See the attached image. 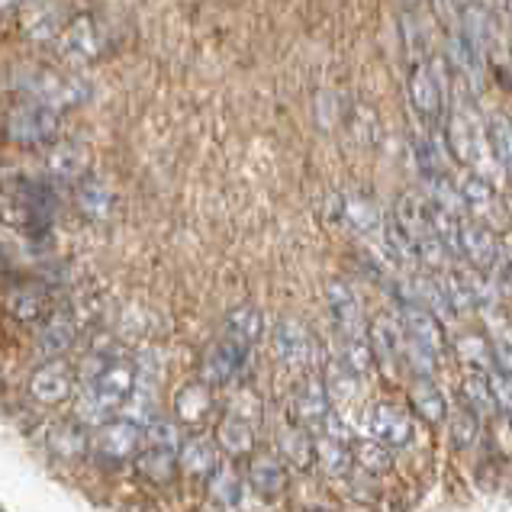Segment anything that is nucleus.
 <instances>
[{"label": "nucleus", "instance_id": "21", "mask_svg": "<svg viewBox=\"0 0 512 512\" xmlns=\"http://www.w3.org/2000/svg\"><path fill=\"white\" fill-rule=\"evenodd\" d=\"M461 403L477 422H487V419H493V413H500V409H496V400H493V390H490V377L480 368L471 371V374H464Z\"/></svg>", "mask_w": 512, "mask_h": 512}, {"label": "nucleus", "instance_id": "15", "mask_svg": "<svg viewBox=\"0 0 512 512\" xmlns=\"http://www.w3.org/2000/svg\"><path fill=\"white\" fill-rule=\"evenodd\" d=\"M409 413L419 416L422 422H429V426H442L448 419V400H445V393L435 387L432 374H419L413 380V387H409Z\"/></svg>", "mask_w": 512, "mask_h": 512}, {"label": "nucleus", "instance_id": "33", "mask_svg": "<svg viewBox=\"0 0 512 512\" xmlns=\"http://www.w3.org/2000/svg\"><path fill=\"white\" fill-rule=\"evenodd\" d=\"M413 287H416V300L426 306V310H432L442 323L455 316V310H451V303H448V294H445V284L438 281L435 274H419Z\"/></svg>", "mask_w": 512, "mask_h": 512}, {"label": "nucleus", "instance_id": "2", "mask_svg": "<svg viewBox=\"0 0 512 512\" xmlns=\"http://www.w3.org/2000/svg\"><path fill=\"white\" fill-rule=\"evenodd\" d=\"M13 87L26 100H39L52 110H71L91 100V84L78 75H65L55 68H23L13 78Z\"/></svg>", "mask_w": 512, "mask_h": 512}, {"label": "nucleus", "instance_id": "10", "mask_svg": "<svg viewBox=\"0 0 512 512\" xmlns=\"http://www.w3.org/2000/svg\"><path fill=\"white\" fill-rule=\"evenodd\" d=\"M274 355L284 368L303 371L313 364V335L300 319H281L274 329Z\"/></svg>", "mask_w": 512, "mask_h": 512}, {"label": "nucleus", "instance_id": "28", "mask_svg": "<svg viewBox=\"0 0 512 512\" xmlns=\"http://www.w3.org/2000/svg\"><path fill=\"white\" fill-rule=\"evenodd\" d=\"M261 335H265V319L255 310V306H236L229 316H226V339L239 342L245 348H252Z\"/></svg>", "mask_w": 512, "mask_h": 512}, {"label": "nucleus", "instance_id": "34", "mask_svg": "<svg viewBox=\"0 0 512 512\" xmlns=\"http://www.w3.org/2000/svg\"><path fill=\"white\" fill-rule=\"evenodd\" d=\"M65 23H68V17L62 10H55V7H39L33 17H26L23 20V33L29 36V39H36V42H42V39H55L58 33L65 29Z\"/></svg>", "mask_w": 512, "mask_h": 512}, {"label": "nucleus", "instance_id": "25", "mask_svg": "<svg viewBox=\"0 0 512 512\" xmlns=\"http://www.w3.org/2000/svg\"><path fill=\"white\" fill-rule=\"evenodd\" d=\"M49 290L42 284H23L17 290H10L7 297V306L10 313L20 319V323H39V319H46L49 313Z\"/></svg>", "mask_w": 512, "mask_h": 512}, {"label": "nucleus", "instance_id": "41", "mask_svg": "<svg viewBox=\"0 0 512 512\" xmlns=\"http://www.w3.org/2000/svg\"><path fill=\"white\" fill-rule=\"evenodd\" d=\"M506 419H509V429H512V409H509V413H506Z\"/></svg>", "mask_w": 512, "mask_h": 512}, {"label": "nucleus", "instance_id": "27", "mask_svg": "<svg viewBox=\"0 0 512 512\" xmlns=\"http://www.w3.org/2000/svg\"><path fill=\"white\" fill-rule=\"evenodd\" d=\"M174 471H178V451H165V448H149V445H145L142 455H136V474L145 477L155 487L171 484Z\"/></svg>", "mask_w": 512, "mask_h": 512}, {"label": "nucleus", "instance_id": "16", "mask_svg": "<svg viewBox=\"0 0 512 512\" xmlns=\"http://www.w3.org/2000/svg\"><path fill=\"white\" fill-rule=\"evenodd\" d=\"M403 332L409 335V339H416L426 348H432L435 355H442L445 345H448L442 319H438L432 310H426L422 303H409L403 310Z\"/></svg>", "mask_w": 512, "mask_h": 512}, {"label": "nucleus", "instance_id": "38", "mask_svg": "<svg viewBox=\"0 0 512 512\" xmlns=\"http://www.w3.org/2000/svg\"><path fill=\"white\" fill-rule=\"evenodd\" d=\"M142 445L178 451L181 448V432L168 419H152V422H145V429H142Z\"/></svg>", "mask_w": 512, "mask_h": 512}, {"label": "nucleus", "instance_id": "20", "mask_svg": "<svg viewBox=\"0 0 512 512\" xmlns=\"http://www.w3.org/2000/svg\"><path fill=\"white\" fill-rule=\"evenodd\" d=\"M342 219L351 226V232H358L364 239H377L384 232V213L371 200V197H361V194H351L342 203Z\"/></svg>", "mask_w": 512, "mask_h": 512}, {"label": "nucleus", "instance_id": "36", "mask_svg": "<svg viewBox=\"0 0 512 512\" xmlns=\"http://www.w3.org/2000/svg\"><path fill=\"white\" fill-rule=\"evenodd\" d=\"M461 197H464V207L474 210V213H490L496 207L493 187L480 178V174H467L464 184H461Z\"/></svg>", "mask_w": 512, "mask_h": 512}, {"label": "nucleus", "instance_id": "8", "mask_svg": "<svg viewBox=\"0 0 512 512\" xmlns=\"http://www.w3.org/2000/svg\"><path fill=\"white\" fill-rule=\"evenodd\" d=\"M326 306H329L332 326L339 332V339H368V319H364L361 300L345 281H329Z\"/></svg>", "mask_w": 512, "mask_h": 512}, {"label": "nucleus", "instance_id": "1", "mask_svg": "<svg viewBox=\"0 0 512 512\" xmlns=\"http://www.w3.org/2000/svg\"><path fill=\"white\" fill-rule=\"evenodd\" d=\"M58 197L49 184L39 181H17L10 190L0 194V219L10 226L26 229L33 239H46L55 223Z\"/></svg>", "mask_w": 512, "mask_h": 512}, {"label": "nucleus", "instance_id": "18", "mask_svg": "<svg viewBox=\"0 0 512 512\" xmlns=\"http://www.w3.org/2000/svg\"><path fill=\"white\" fill-rule=\"evenodd\" d=\"M487 133H480V123L471 116V110H458L451 116L448 123V142H451V152H455L458 162L464 165H474L480 158V139Z\"/></svg>", "mask_w": 512, "mask_h": 512}, {"label": "nucleus", "instance_id": "3", "mask_svg": "<svg viewBox=\"0 0 512 512\" xmlns=\"http://www.w3.org/2000/svg\"><path fill=\"white\" fill-rule=\"evenodd\" d=\"M58 110L39 104V100H26V104L13 107L7 123H4V136L13 145H23V149H39V145H49L58 139Z\"/></svg>", "mask_w": 512, "mask_h": 512}, {"label": "nucleus", "instance_id": "39", "mask_svg": "<svg viewBox=\"0 0 512 512\" xmlns=\"http://www.w3.org/2000/svg\"><path fill=\"white\" fill-rule=\"evenodd\" d=\"M487 377H490V390H493L496 409H500V413H509V409H512V371L493 368Z\"/></svg>", "mask_w": 512, "mask_h": 512}, {"label": "nucleus", "instance_id": "31", "mask_svg": "<svg viewBox=\"0 0 512 512\" xmlns=\"http://www.w3.org/2000/svg\"><path fill=\"white\" fill-rule=\"evenodd\" d=\"M46 168L55 181H78L84 174V152L75 142H58V145H52Z\"/></svg>", "mask_w": 512, "mask_h": 512}, {"label": "nucleus", "instance_id": "19", "mask_svg": "<svg viewBox=\"0 0 512 512\" xmlns=\"http://www.w3.org/2000/svg\"><path fill=\"white\" fill-rule=\"evenodd\" d=\"M210 413H213V387L207 380L184 384L174 393V416H178L184 426H200V422H207Z\"/></svg>", "mask_w": 512, "mask_h": 512}, {"label": "nucleus", "instance_id": "14", "mask_svg": "<svg viewBox=\"0 0 512 512\" xmlns=\"http://www.w3.org/2000/svg\"><path fill=\"white\" fill-rule=\"evenodd\" d=\"M245 480L261 500H277V496H281L290 484L284 458H274V455H255L252 461H248Z\"/></svg>", "mask_w": 512, "mask_h": 512}, {"label": "nucleus", "instance_id": "29", "mask_svg": "<svg viewBox=\"0 0 512 512\" xmlns=\"http://www.w3.org/2000/svg\"><path fill=\"white\" fill-rule=\"evenodd\" d=\"M39 355H49V358H58L62 351H68L75 345V323L65 316V313H52L46 319V326L39 329Z\"/></svg>", "mask_w": 512, "mask_h": 512}, {"label": "nucleus", "instance_id": "9", "mask_svg": "<svg viewBox=\"0 0 512 512\" xmlns=\"http://www.w3.org/2000/svg\"><path fill=\"white\" fill-rule=\"evenodd\" d=\"M71 393H75V371H71V364H65L62 358H52L29 377V397L42 406L65 403L71 400Z\"/></svg>", "mask_w": 512, "mask_h": 512}, {"label": "nucleus", "instance_id": "17", "mask_svg": "<svg viewBox=\"0 0 512 512\" xmlns=\"http://www.w3.org/2000/svg\"><path fill=\"white\" fill-rule=\"evenodd\" d=\"M277 451H281L284 464L294 467V471H313L316 467V438L310 429L300 426V422L281 429V435H277Z\"/></svg>", "mask_w": 512, "mask_h": 512}, {"label": "nucleus", "instance_id": "37", "mask_svg": "<svg viewBox=\"0 0 512 512\" xmlns=\"http://www.w3.org/2000/svg\"><path fill=\"white\" fill-rule=\"evenodd\" d=\"M52 448L58 451L62 458H81L91 442H87V426L75 422V426H62L52 435Z\"/></svg>", "mask_w": 512, "mask_h": 512}, {"label": "nucleus", "instance_id": "35", "mask_svg": "<svg viewBox=\"0 0 512 512\" xmlns=\"http://www.w3.org/2000/svg\"><path fill=\"white\" fill-rule=\"evenodd\" d=\"M487 142L493 155L500 158V165L512 174V120L509 116H493L487 123Z\"/></svg>", "mask_w": 512, "mask_h": 512}, {"label": "nucleus", "instance_id": "4", "mask_svg": "<svg viewBox=\"0 0 512 512\" xmlns=\"http://www.w3.org/2000/svg\"><path fill=\"white\" fill-rule=\"evenodd\" d=\"M139 445H142V426L133 419H116V422H104L97 426L94 435V458L104 464V467H120L129 464L139 455Z\"/></svg>", "mask_w": 512, "mask_h": 512}, {"label": "nucleus", "instance_id": "23", "mask_svg": "<svg viewBox=\"0 0 512 512\" xmlns=\"http://www.w3.org/2000/svg\"><path fill=\"white\" fill-rule=\"evenodd\" d=\"M178 464L190 477L207 480L219 467V445H213L210 438H187L178 448Z\"/></svg>", "mask_w": 512, "mask_h": 512}, {"label": "nucleus", "instance_id": "22", "mask_svg": "<svg viewBox=\"0 0 512 512\" xmlns=\"http://www.w3.org/2000/svg\"><path fill=\"white\" fill-rule=\"evenodd\" d=\"M216 445L226 451L229 458H248L255 451V429L242 413H232L219 422Z\"/></svg>", "mask_w": 512, "mask_h": 512}, {"label": "nucleus", "instance_id": "11", "mask_svg": "<svg viewBox=\"0 0 512 512\" xmlns=\"http://www.w3.org/2000/svg\"><path fill=\"white\" fill-rule=\"evenodd\" d=\"M409 100H413L422 123H429V126L442 123L445 91H442V81L435 78V71L429 65H413V71H409Z\"/></svg>", "mask_w": 512, "mask_h": 512}, {"label": "nucleus", "instance_id": "24", "mask_svg": "<svg viewBox=\"0 0 512 512\" xmlns=\"http://www.w3.org/2000/svg\"><path fill=\"white\" fill-rule=\"evenodd\" d=\"M351 464L368 477H384L393 471V448L380 445L377 438H358L351 442Z\"/></svg>", "mask_w": 512, "mask_h": 512}, {"label": "nucleus", "instance_id": "13", "mask_svg": "<svg viewBox=\"0 0 512 512\" xmlns=\"http://www.w3.org/2000/svg\"><path fill=\"white\" fill-rule=\"evenodd\" d=\"M458 255L464 261H471V268L490 271L500 258V245L490 226L477 223V219H461V236H458Z\"/></svg>", "mask_w": 512, "mask_h": 512}, {"label": "nucleus", "instance_id": "12", "mask_svg": "<svg viewBox=\"0 0 512 512\" xmlns=\"http://www.w3.org/2000/svg\"><path fill=\"white\" fill-rule=\"evenodd\" d=\"M245 355H248L245 345L232 339H219L200 361V380H207L210 387H226L242 371Z\"/></svg>", "mask_w": 512, "mask_h": 512}, {"label": "nucleus", "instance_id": "6", "mask_svg": "<svg viewBox=\"0 0 512 512\" xmlns=\"http://www.w3.org/2000/svg\"><path fill=\"white\" fill-rule=\"evenodd\" d=\"M55 46L68 62H97L107 49V29L100 26L94 17H75L68 20L62 33L55 36Z\"/></svg>", "mask_w": 512, "mask_h": 512}, {"label": "nucleus", "instance_id": "32", "mask_svg": "<svg viewBox=\"0 0 512 512\" xmlns=\"http://www.w3.org/2000/svg\"><path fill=\"white\" fill-rule=\"evenodd\" d=\"M207 487H210V500L219 503V506H239L242 503V477L239 471H232V467L219 464L216 471L207 477Z\"/></svg>", "mask_w": 512, "mask_h": 512}, {"label": "nucleus", "instance_id": "7", "mask_svg": "<svg viewBox=\"0 0 512 512\" xmlns=\"http://www.w3.org/2000/svg\"><path fill=\"white\" fill-rule=\"evenodd\" d=\"M290 413H294V422L306 429H326V422L332 416L329 409V384L319 374H306L300 384L290 393Z\"/></svg>", "mask_w": 512, "mask_h": 512}, {"label": "nucleus", "instance_id": "42", "mask_svg": "<svg viewBox=\"0 0 512 512\" xmlns=\"http://www.w3.org/2000/svg\"><path fill=\"white\" fill-rule=\"evenodd\" d=\"M509 17H512V0H509Z\"/></svg>", "mask_w": 512, "mask_h": 512}, {"label": "nucleus", "instance_id": "5", "mask_svg": "<svg viewBox=\"0 0 512 512\" xmlns=\"http://www.w3.org/2000/svg\"><path fill=\"white\" fill-rule=\"evenodd\" d=\"M364 429H368V435L377 438L380 445L403 451L413 442V413L400 403L380 400V403H371L368 413H364Z\"/></svg>", "mask_w": 512, "mask_h": 512}, {"label": "nucleus", "instance_id": "30", "mask_svg": "<svg viewBox=\"0 0 512 512\" xmlns=\"http://www.w3.org/2000/svg\"><path fill=\"white\" fill-rule=\"evenodd\" d=\"M78 210L81 216L87 219H107L110 210H113V194H110V187L104 181H97V178H81L78 184Z\"/></svg>", "mask_w": 512, "mask_h": 512}, {"label": "nucleus", "instance_id": "40", "mask_svg": "<svg viewBox=\"0 0 512 512\" xmlns=\"http://www.w3.org/2000/svg\"><path fill=\"white\" fill-rule=\"evenodd\" d=\"M17 4H26V0H0V7H17Z\"/></svg>", "mask_w": 512, "mask_h": 512}, {"label": "nucleus", "instance_id": "26", "mask_svg": "<svg viewBox=\"0 0 512 512\" xmlns=\"http://www.w3.org/2000/svg\"><path fill=\"white\" fill-rule=\"evenodd\" d=\"M316 467L332 480L348 477V471L355 467L351 464V445L342 442L339 435H329V432L323 438H316Z\"/></svg>", "mask_w": 512, "mask_h": 512}]
</instances>
